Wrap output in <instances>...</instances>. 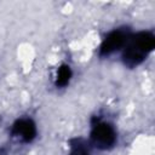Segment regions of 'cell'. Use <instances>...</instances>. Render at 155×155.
I'll return each mask as SVG.
<instances>
[{
	"mask_svg": "<svg viewBox=\"0 0 155 155\" xmlns=\"http://www.w3.org/2000/svg\"><path fill=\"white\" fill-rule=\"evenodd\" d=\"M155 46V36L149 31H139L126 41V47L122 54L124 63L132 68L144 61Z\"/></svg>",
	"mask_w": 155,
	"mask_h": 155,
	"instance_id": "cell-1",
	"label": "cell"
},
{
	"mask_svg": "<svg viewBox=\"0 0 155 155\" xmlns=\"http://www.w3.org/2000/svg\"><path fill=\"white\" fill-rule=\"evenodd\" d=\"M116 133L111 125L107 122H97L91 131V142L98 149H109L115 144Z\"/></svg>",
	"mask_w": 155,
	"mask_h": 155,
	"instance_id": "cell-2",
	"label": "cell"
},
{
	"mask_svg": "<svg viewBox=\"0 0 155 155\" xmlns=\"http://www.w3.org/2000/svg\"><path fill=\"white\" fill-rule=\"evenodd\" d=\"M127 41V33L122 29L119 30H114L111 31L102 42L101 46V54L102 56H107L113 53L114 51L119 50L120 47H122Z\"/></svg>",
	"mask_w": 155,
	"mask_h": 155,
	"instance_id": "cell-3",
	"label": "cell"
},
{
	"mask_svg": "<svg viewBox=\"0 0 155 155\" xmlns=\"http://www.w3.org/2000/svg\"><path fill=\"white\" fill-rule=\"evenodd\" d=\"M12 134L19 137L23 142H31L36 136L35 124L30 119H21L13 124Z\"/></svg>",
	"mask_w": 155,
	"mask_h": 155,
	"instance_id": "cell-4",
	"label": "cell"
},
{
	"mask_svg": "<svg viewBox=\"0 0 155 155\" xmlns=\"http://www.w3.org/2000/svg\"><path fill=\"white\" fill-rule=\"evenodd\" d=\"M71 78V70H70V67L67 65V64H63L59 67L58 71H57V79H56V86L58 87H63L65 86L69 80Z\"/></svg>",
	"mask_w": 155,
	"mask_h": 155,
	"instance_id": "cell-5",
	"label": "cell"
},
{
	"mask_svg": "<svg viewBox=\"0 0 155 155\" xmlns=\"http://www.w3.org/2000/svg\"><path fill=\"white\" fill-rule=\"evenodd\" d=\"M70 155H90L85 145L81 143V140H76V144L73 145V150Z\"/></svg>",
	"mask_w": 155,
	"mask_h": 155,
	"instance_id": "cell-6",
	"label": "cell"
}]
</instances>
